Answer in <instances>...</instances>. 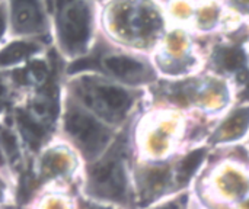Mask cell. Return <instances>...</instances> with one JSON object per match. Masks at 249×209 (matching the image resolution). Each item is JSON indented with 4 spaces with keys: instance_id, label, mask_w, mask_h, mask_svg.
Returning a JSON list of instances; mask_svg holds the SVG:
<instances>
[{
    "instance_id": "6da1fadb",
    "label": "cell",
    "mask_w": 249,
    "mask_h": 209,
    "mask_svg": "<svg viewBox=\"0 0 249 209\" xmlns=\"http://www.w3.org/2000/svg\"><path fill=\"white\" fill-rule=\"evenodd\" d=\"M66 128L82 144V147L90 153H96L108 138L102 125H99L90 116L79 112L69 115Z\"/></svg>"
},
{
    "instance_id": "7a4b0ae2",
    "label": "cell",
    "mask_w": 249,
    "mask_h": 209,
    "mask_svg": "<svg viewBox=\"0 0 249 209\" xmlns=\"http://www.w3.org/2000/svg\"><path fill=\"white\" fill-rule=\"evenodd\" d=\"M61 35L69 48H80L89 36V10L83 4L73 6L61 25Z\"/></svg>"
},
{
    "instance_id": "3957f363",
    "label": "cell",
    "mask_w": 249,
    "mask_h": 209,
    "mask_svg": "<svg viewBox=\"0 0 249 209\" xmlns=\"http://www.w3.org/2000/svg\"><path fill=\"white\" fill-rule=\"evenodd\" d=\"M93 185L104 196L120 198L124 193L125 179L124 172L117 163H105L93 170Z\"/></svg>"
},
{
    "instance_id": "277c9868",
    "label": "cell",
    "mask_w": 249,
    "mask_h": 209,
    "mask_svg": "<svg viewBox=\"0 0 249 209\" xmlns=\"http://www.w3.org/2000/svg\"><path fill=\"white\" fill-rule=\"evenodd\" d=\"M13 13L16 28L22 32H31L42 23L36 0H13Z\"/></svg>"
},
{
    "instance_id": "5b68a950",
    "label": "cell",
    "mask_w": 249,
    "mask_h": 209,
    "mask_svg": "<svg viewBox=\"0 0 249 209\" xmlns=\"http://www.w3.org/2000/svg\"><path fill=\"white\" fill-rule=\"evenodd\" d=\"M35 51V47L28 42H15L0 52V65H9L16 63Z\"/></svg>"
},
{
    "instance_id": "8992f818",
    "label": "cell",
    "mask_w": 249,
    "mask_h": 209,
    "mask_svg": "<svg viewBox=\"0 0 249 209\" xmlns=\"http://www.w3.org/2000/svg\"><path fill=\"white\" fill-rule=\"evenodd\" d=\"M99 95L104 99V102L115 111H123L128 106L130 99L128 95L118 89V87H112V86H105V87H99Z\"/></svg>"
},
{
    "instance_id": "52a82bcc",
    "label": "cell",
    "mask_w": 249,
    "mask_h": 209,
    "mask_svg": "<svg viewBox=\"0 0 249 209\" xmlns=\"http://www.w3.org/2000/svg\"><path fill=\"white\" fill-rule=\"evenodd\" d=\"M249 125V109H241L235 115L231 116V119L223 125L225 137L228 138H236L245 132Z\"/></svg>"
},
{
    "instance_id": "ba28073f",
    "label": "cell",
    "mask_w": 249,
    "mask_h": 209,
    "mask_svg": "<svg viewBox=\"0 0 249 209\" xmlns=\"http://www.w3.org/2000/svg\"><path fill=\"white\" fill-rule=\"evenodd\" d=\"M105 65L117 76H127V74L142 70L140 63L127 57H109L105 60Z\"/></svg>"
},
{
    "instance_id": "9c48e42d",
    "label": "cell",
    "mask_w": 249,
    "mask_h": 209,
    "mask_svg": "<svg viewBox=\"0 0 249 209\" xmlns=\"http://www.w3.org/2000/svg\"><path fill=\"white\" fill-rule=\"evenodd\" d=\"M19 124H20L22 135L25 137V140L34 148L38 147L41 138L44 137V129L38 124H35L26 113H22V112H19Z\"/></svg>"
},
{
    "instance_id": "30bf717a",
    "label": "cell",
    "mask_w": 249,
    "mask_h": 209,
    "mask_svg": "<svg viewBox=\"0 0 249 209\" xmlns=\"http://www.w3.org/2000/svg\"><path fill=\"white\" fill-rule=\"evenodd\" d=\"M203 157H204L203 150H197V151L188 154L181 164V175L184 177H190V175H193L197 170V167L200 166V163L203 161Z\"/></svg>"
},
{
    "instance_id": "8fae6325",
    "label": "cell",
    "mask_w": 249,
    "mask_h": 209,
    "mask_svg": "<svg viewBox=\"0 0 249 209\" xmlns=\"http://www.w3.org/2000/svg\"><path fill=\"white\" fill-rule=\"evenodd\" d=\"M223 64L229 70H238L244 64V52L241 49H231L223 57Z\"/></svg>"
},
{
    "instance_id": "7c38bea8",
    "label": "cell",
    "mask_w": 249,
    "mask_h": 209,
    "mask_svg": "<svg viewBox=\"0 0 249 209\" xmlns=\"http://www.w3.org/2000/svg\"><path fill=\"white\" fill-rule=\"evenodd\" d=\"M98 60L95 58H82V60H77L74 61L70 67H69V73L74 74V73H79V71H85V70H89V68H98Z\"/></svg>"
},
{
    "instance_id": "4fadbf2b",
    "label": "cell",
    "mask_w": 249,
    "mask_h": 209,
    "mask_svg": "<svg viewBox=\"0 0 249 209\" xmlns=\"http://www.w3.org/2000/svg\"><path fill=\"white\" fill-rule=\"evenodd\" d=\"M1 140H3V144L6 147V150L9 151L10 156H16L18 154V147H16V141L13 138V135L7 131H3L1 132Z\"/></svg>"
},
{
    "instance_id": "5bb4252c",
    "label": "cell",
    "mask_w": 249,
    "mask_h": 209,
    "mask_svg": "<svg viewBox=\"0 0 249 209\" xmlns=\"http://www.w3.org/2000/svg\"><path fill=\"white\" fill-rule=\"evenodd\" d=\"M31 68H32V73L35 76V79L38 80H42L45 77V73H47V67L42 61H34L31 64Z\"/></svg>"
},
{
    "instance_id": "9a60e30c",
    "label": "cell",
    "mask_w": 249,
    "mask_h": 209,
    "mask_svg": "<svg viewBox=\"0 0 249 209\" xmlns=\"http://www.w3.org/2000/svg\"><path fill=\"white\" fill-rule=\"evenodd\" d=\"M13 76H15V79H16V80H18V81H19L20 84H22V83L25 81V73H23L22 70H16Z\"/></svg>"
},
{
    "instance_id": "2e32d148",
    "label": "cell",
    "mask_w": 249,
    "mask_h": 209,
    "mask_svg": "<svg viewBox=\"0 0 249 209\" xmlns=\"http://www.w3.org/2000/svg\"><path fill=\"white\" fill-rule=\"evenodd\" d=\"M249 79V73L247 70H242V71H239V74H238V80L239 81H247Z\"/></svg>"
},
{
    "instance_id": "e0dca14e",
    "label": "cell",
    "mask_w": 249,
    "mask_h": 209,
    "mask_svg": "<svg viewBox=\"0 0 249 209\" xmlns=\"http://www.w3.org/2000/svg\"><path fill=\"white\" fill-rule=\"evenodd\" d=\"M3 29H4V16H3V12L0 10V35L3 33Z\"/></svg>"
}]
</instances>
